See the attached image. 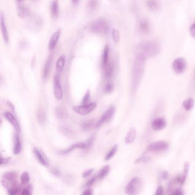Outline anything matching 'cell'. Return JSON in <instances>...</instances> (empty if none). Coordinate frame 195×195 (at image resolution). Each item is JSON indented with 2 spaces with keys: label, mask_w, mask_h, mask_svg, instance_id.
<instances>
[{
  "label": "cell",
  "mask_w": 195,
  "mask_h": 195,
  "mask_svg": "<svg viewBox=\"0 0 195 195\" xmlns=\"http://www.w3.org/2000/svg\"><path fill=\"white\" fill-rule=\"evenodd\" d=\"M146 58L142 55L136 53V57L133 62L131 89L132 91L135 93L139 85L140 84L141 79L145 71V63Z\"/></svg>",
  "instance_id": "1"
},
{
  "label": "cell",
  "mask_w": 195,
  "mask_h": 195,
  "mask_svg": "<svg viewBox=\"0 0 195 195\" xmlns=\"http://www.w3.org/2000/svg\"><path fill=\"white\" fill-rule=\"evenodd\" d=\"M160 51V45L158 41L154 40L141 42L137 46V53L142 55L145 58L154 57Z\"/></svg>",
  "instance_id": "2"
},
{
  "label": "cell",
  "mask_w": 195,
  "mask_h": 195,
  "mask_svg": "<svg viewBox=\"0 0 195 195\" xmlns=\"http://www.w3.org/2000/svg\"><path fill=\"white\" fill-rule=\"evenodd\" d=\"M89 29L94 33L106 34L109 30V25L107 20L99 18L92 22L89 26Z\"/></svg>",
  "instance_id": "3"
},
{
  "label": "cell",
  "mask_w": 195,
  "mask_h": 195,
  "mask_svg": "<svg viewBox=\"0 0 195 195\" xmlns=\"http://www.w3.org/2000/svg\"><path fill=\"white\" fill-rule=\"evenodd\" d=\"M142 187V183L141 179L137 177H135L127 184L125 188V192L128 195H135L140 192Z\"/></svg>",
  "instance_id": "4"
},
{
  "label": "cell",
  "mask_w": 195,
  "mask_h": 195,
  "mask_svg": "<svg viewBox=\"0 0 195 195\" xmlns=\"http://www.w3.org/2000/svg\"><path fill=\"white\" fill-rule=\"evenodd\" d=\"M96 107L97 104L96 103H91L89 104H83L79 106H75L73 107V109L79 115L85 116L94 111Z\"/></svg>",
  "instance_id": "5"
},
{
  "label": "cell",
  "mask_w": 195,
  "mask_h": 195,
  "mask_svg": "<svg viewBox=\"0 0 195 195\" xmlns=\"http://www.w3.org/2000/svg\"><path fill=\"white\" fill-rule=\"evenodd\" d=\"M115 111L116 109L114 106H111L109 108H108L107 111L104 112L102 116L101 117L99 120L96 123L95 125L96 128H99L103 125L110 120L115 115Z\"/></svg>",
  "instance_id": "6"
},
{
  "label": "cell",
  "mask_w": 195,
  "mask_h": 195,
  "mask_svg": "<svg viewBox=\"0 0 195 195\" xmlns=\"http://www.w3.org/2000/svg\"><path fill=\"white\" fill-rule=\"evenodd\" d=\"M168 147L169 144L166 141H156L150 144L147 148V150L152 152H158L166 150Z\"/></svg>",
  "instance_id": "7"
},
{
  "label": "cell",
  "mask_w": 195,
  "mask_h": 195,
  "mask_svg": "<svg viewBox=\"0 0 195 195\" xmlns=\"http://www.w3.org/2000/svg\"><path fill=\"white\" fill-rule=\"evenodd\" d=\"M172 68L176 73H183L187 68L186 61L184 58L181 57L175 59L172 63Z\"/></svg>",
  "instance_id": "8"
},
{
  "label": "cell",
  "mask_w": 195,
  "mask_h": 195,
  "mask_svg": "<svg viewBox=\"0 0 195 195\" xmlns=\"http://www.w3.org/2000/svg\"><path fill=\"white\" fill-rule=\"evenodd\" d=\"M53 89L54 95L57 100H61L63 97V92L60 81V78L58 75L54 76L53 79Z\"/></svg>",
  "instance_id": "9"
},
{
  "label": "cell",
  "mask_w": 195,
  "mask_h": 195,
  "mask_svg": "<svg viewBox=\"0 0 195 195\" xmlns=\"http://www.w3.org/2000/svg\"><path fill=\"white\" fill-rule=\"evenodd\" d=\"M33 154L34 156L43 166L48 167L49 165V162L48 158L46 156L45 154L42 150L35 148L33 149Z\"/></svg>",
  "instance_id": "10"
},
{
  "label": "cell",
  "mask_w": 195,
  "mask_h": 195,
  "mask_svg": "<svg viewBox=\"0 0 195 195\" xmlns=\"http://www.w3.org/2000/svg\"><path fill=\"white\" fill-rule=\"evenodd\" d=\"M4 116L9 123L12 125L16 132L20 133L21 132L20 125L17 119L13 116L12 113L9 112H5L4 113Z\"/></svg>",
  "instance_id": "11"
},
{
  "label": "cell",
  "mask_w": 195,
  "mask_h": 195,
  "mask_svg": "<svg viewBox=\"0 0 195 195\" xmlns=\"http://www.w3.org/2000/svg\"><path fill=\"white\" fill-rule=\"evenodd\" d=\"M138 31L142 35L149 34L150 32V24L149 21L146 18H142L138 22Z\"/></svg>",
  "instance_id": "12"
},
{
  "label": "cell",
  "mask_w": 195,
  "mask_h": 195,
  "mask_svg": "<svg viewBox=\"0 0 195 195\" xmlns=\"http://www.w3.org/2000/svg\"><path fill=\"white\" fill-rule=\"evenodd\" d=\"M43 25V21L41 18L38 16L32 17L28 22V26L30 28L37 30L40 29Z\"/></svg>",
  "instance_id": "13"
},
{
  "label": "cell",
  "mask_w": 195,
  "mask_h": 195,
  "mask_svg": "<svg viewBox=\"0 0 195 195\" xmlns=\"http://www.w3.org/2000/svg\"><path fill=\"white\" fill-rule=\"evenodd\" d=\"M86 147V144L85 142H79L73 144L72 145H71L69 148H68L65 150H60L58 151V154H70L72 151L75 150L76 149H81V150H85Z\"/></svg>",
  "instance_id": "14"
},
{
  "label": "cell",
  "mask_w": 195,
  "mask_h": 195,
  "mask_svg": "<svg viewBox=\"0 0 195 195\" xmlns=\"http://www.w3.org/2000/svg\"><path fill=\"white\" fill-rule=\"evenodd\" d=\"M166 125V120L163 118H156L152 123V128L154 131H160L164 128Z\"/></svg>",
  "instance_id": "15"
},
{
  "label": "cell",
  "mask_w": 195,
  "mask_h": 195,
  "mask_svg": "<svg viewBox=\"0 0 195 195\" xmlns=\"http://www.w3.org/2000/svg\"><path fill=\"white\" fill-rule=\"evenodd\" d=\"M61 29H58L57 31H56L52 37L50 38L49 45H48V49L49 50H52L54 49L58 42V40L60 37L61 35Z\"/></svg>",
  "instance_id": "16"
},
{
  "label": "cell",
  "mask_w": 195,
  "mask_h": 195,
  "mask_svg": "<svg viewBox=\"0 0 195 195\" xmlns=\"http://www.w3.org/2000/svg\"><path fill=\"white\" fill-rule=\"evenodd\" d=\"M52 60H53V56L52 55H50L47 58L45 63L44 64V68H43V72H42V78L45 80L48 79L49 77L52 64Z\"/></svg>",
  "instance_id": "17"
},
{
  "label": "cell",
  "mask_w": 195,
  "mask_h": 195,
  "mask_svg": "<svg viewBox=\"0 0 195 195\" xmlns=\"http://www.w3.org/2000/svg\"><path fill=\"white\" fill-rule=\"evenodd\" d=\"M0 25H1V30L2 35L3 36L4 40L6 43H8L9 41L8 33L6 28L4 16L2 13L1 14V16H0Z\"/></svg>",
  "instance_id": "18"
},
{
  "label": "cell",
  "mask_w": 195,
  "mask_h": 195,
  "mask_svg": "<svg viewBox=\"0 0 195 195\" xmlns=\"http://www.w3.org/2000/svg\"><path fill=\"white\" fill-rule=\"evenodd\" d=\"M14 146H13V154L17 155L20 154L21 150V142L20 137L18 135V132H16L14 134Z\"/></svg>",
  "instance_id": "19"
},
{
  "label": "cell",
  "mask_w": 195,
  "mask_h": 195,
  "mask_svg": "<svg viewBox=\"0 0 195 195\" xmlns=\"http://www.w3.org/2000/svg\"><path fill=\"white\" fill-rule=\"evenodd\" d=\"M17 13L18 16L21 18H26L30 16L29 9L25 5H20L17 7Z\"/></svg>",
  "instance_id": "20"
},
{
  "label": "cell",
  "mask_w": 195,
  "mask_h": 195,
  "mask_svg": "<svg viewBox=\"0 0 195 195\" xmlns=\"http://www.w3.org/2000/svg\"><path fill=\"white\" fill-rule=\"evenodd\" d=\"M50 10L52 16L54 20H56L59 14V3L58 0H53L52 2Z\"/></svg>",
  "instance_id": "21"
},
{
  "label": "cell",
  "mask_w": 195,
  "mask_h": 195,
  "mask_svg": "<svg viewBox=\"0 0 195 195\" xmlns=\"http://www.w3.org/2000/svg\"><path fill=\"white\" fill-rule=\"evenodd\" d=\"M104 69V76L107 79H111L114 74L115 67L112 63H109L103 68Z\"/></svg>",
  "instance_id": "22"
},
{
  "label": "cell",
  "mask_w": 195,
  "mask_h": 195,
  "mask_svg": "<svg viewBox=\"0 0 195 195\" xmlns=\"http://www.w3.org/2000/svg\"><path fill=\"white\" fill-rule=\"evenodd\" d=\"M136 130L135 129H131L126 136L125 139V143L127 144L132 143L133 141H135V140L136 138Z\"/></svg>",
  "instance_id": "23"
},
{
  "label": "cell",
  "mask_w": 195,
  "mask_h": 195,
  "mask_svg": "<svg viewBox=\"0 0 195 195\" xmlns=\"http://www.w3.org/2000/svg\"><path fill=\"white\" fill-rule=\"evenodd\" d=\"M95 121L93 119L85 121L80 125V128L84 131H89L91 130L93 128V127L95 126Z\"/></svg>",
  "instance_id": "24"
},
{
  "label": "cell",
  "mask_w": 195,
  "mask_h": 195,
  "mask_svg": "<svg viewBox=\"0 0 195 195\" xmlns=\"http://www.w3.org/2000/svg\"><path fill=\"white\" fill-rule=\"evenodd\" d=\"M65 64V56L64 55H61L58 58L56 62V70L58 73L62 72Z\"/></svg>",
  "instance_id": "25"
},
{
  "label": "cell",
  "mask_w": 195,
  "mask_h": 195,
  "mask_svg": "<svg viewBox=\"0 0 195 195\" xmlns=\"http://www.w3.org/2000/svg\"><path fill=\"white\" fill-rule=\"evenodd\" d=\"M56 116L60 119H64L68 117V112L67 110L62 107H57L55 111Z\"/></svg>",
  "instance_id": "26"
},
{
  "label": "cell",
  "mask_w": 195,
  "mask_h": 195,
  "mask_svg": "<svg viewBox=\"0 0 195 195\" xmlns=\"http://www.w3.org/2000/svg\"><path fill=\"white\" fill-rule=\"evenodd\" d=\"M60 131L63 135L68 137H73L75 136V133L73 130L67 127L61 126L60 127Z\"/></svg>",
  "instance_id": "27"
},
{
  "label": "cell",
  "mask_w": 195,
  "mask_h": 195,
  "mask_svg": "<svg viewBox=\"0 0 195 195\" xmlns=\"http://www.w3.org/2000/svg\"><path fill=\"white\" fill-rule=\"evenodd\" d=\"M118 149H119V145L117 144L113 145L112 146V148L108 151V153L106 154V156L105 157V160L109 161V160H111L112 158H113V156L116 154Z\"/></svg>",
  "instance_id": "28"
},
{
  "label": "cell",
  "mask_w": 195,
  "mask_h": 195,
  "mask_svg": "<svg viewBox=\"0 0 195 195\" xmlns=\"http://www.w3.org/2000/svg\"><path fill=\"white\" fill-rule=\"evenodd\" d=\"M109 46L108 45H106L104 47L103 53L102 56V67L104 68L108 63L109 59Z\"/></svg>",
  "instance_id": "29"
},
{
  "label": "cell",
  "mask_w": 195,
  "mask_h": 195,
  "mask_svg": "<svg viewBox=\"0 0 195 195\" xmlns=\"http://www.w3.org/2000/svg\"><path fill=\"white\" fill-rule=\"evenodd\" d=\"M148 8L152 11L158 10L160 8V5L157 0H148L146 2Z\"/></svg>",
  "instance_id": "30"
},
{
  "label": "cell",
  "mask_w": 195,
  "mask_h": 195,
  "mask_svg": "<svg viewBox=\"0 0 195 195\" xmlns=\"http://www.w3.org/2000/svg\"><path fill=\"white\" fill-rule=\"evenodd\" d=\"M109 170H110V166H103V168L100 170L99 174H97L98 178H99L100 180H102L105 178L108 175L109 172Z\"/></svg>",
  "instance_id": "31"
},
{
  "label": "cell",
  "mask_w": 195,
  "mask_h": 195,
  "mask_svg": "<svg viewBox=\"0 0 195 195\" xmlns=\"http://www.w3.org/2000/svg\"><path fill=\"white\" fill-rule=\"evenodd\" d=\"M194 104H195L194 100L192 98H189L188 100H185L183 102V105L186 111H190L193 107Z\"/></svg>",
  "instance_id": "32"
},
{
  "label": "cell",
  "mask_w": 195,
  "mask_h": 195,
  "mask_svg": "<svg viewBox=\"0 0 195 195\" xmlns=\"http://www.w3.org/2000/svg\"><path fill=\"white\" fill-rule=\"evenodd\" d=\"M21 190V188L19 187L17 184L13 185V186L10 187L9 189H8V193L9 195H17L18 193H20Z\"/></svg>",
  "instance_id": "33"
},
{
  "label": "cell",
  "mask_w": 195,
  "mask_h": 195,
  "mask_svg": "<svg viewBox=\"0 0 195 195\" xmlns=\"http://www.w3.org/2000/svg\"><path fill=\"white\" fill-rule=\"evenodd\" d=\"M99 5L98 0H89L88 3V10L92 12L97 9Z\"/></svg>",
  "instance_id": "34"
},
{
  "label": "cell",
  "mask_w": 195,
  "mask_h": 195,
  "mask_svg": "<svg viewBox=\"0 0 195 195\" xmlns=\"http://www.w3.org/2000/svg\"><path fill=\"white\" fill-rule=\"evenodd\" d=\"M37 119L40 124H45L46 121L45 113L44 111L39 110L37 112Z\"/></svg>",
  "instance_id": "35"
},
{
  "label": "cell",
  "mask_w": 195,
  "mask_h": 195,
  "mask_svg": "<svg viewBox=\"0 0 195 195\" xmlns=\"http://www.w3.org/2000/svg\"><path fill=\"white\" fill-rule=\"evenodd\" d=\"M189 165L188 162H185L184 164V172L182 176V180H181V185H183L184 183H185L186 178H187V176L188 174V172H189Z\"/></svg>",
  "instance_id": "36"
},
{
  "label": "cell",
  "mask_w": 195,
  "mask_h": 195,
  "mask_svg": "<svg viewBox=\"0 0 195 195\" xmlns=\"http://www.w3.org/2000/svg\"><path fill=\"white\" fill-rule=\"evenodd\" d=\"M21 183L23 184H27L30 181V175L28 172H24L21 174L20 177Z\"/></svg>",
  "instance_id": "37"
},
{
  "label": "cell",
  "mask_w": 195,
  "mask_h": 195,
  "mask_svg": "<svg viewBox=\"0 0 195 195\" xmlns=\"http://www.w3.org/2000/svg\"><path fill=\"white\" fill-rule=\"evenodd\" d=\"M114 90V84L111 82H108L105 84L104 88V92L105 93H110Z\"/></svg>",
  "instance_id": "38"
},
{
  "label": "cell",
  "mask_w": 195,
  "mask_h": 195,
  "mask_svg": "<svg viewBox=\"0 0 195 195\" xmlns=\"http://www.w3.org/2000/svg\"><path fill=\"white\" fill-rule=\"evenodd\" d=\"M112 38L115 43H118L120 41V33L119 30L116 29H113L112 30Z\"/></svg>",
  "instance_id": "39"
},
{
  "label": "cell",
  "mask_w": 195,
  "mask_h": 195,
  "mask_svg": "<svg viewBox=\"0 0 195 195\" xmlns=\"http://www.w3.org/2000/svg\"><path fill=\"white\" fill-rule=\"evenodd\" d=\"M95 139V135L91 136V137H89V138L88 139L87 141L85 142L86 147H85V150H88L91 148L92 145H93V142H94Z\"/></svg>",
  "instance_id": "40"
},
{
  "label": "cell",
  "mask_w": 195,
  "mask_h": 195,
  "mask_svg": "<svg viewBox=\"0 0 195 195\" xmlns=\"http://www.w3.org/2000/svg\"><path fill=\"white\" fill-rule=\"evenodd\" d=\"M98 178L97 176H93V177H92L91 178H89L87 183L85 184L84 187H89L92 186L94 183H95L96 180Z\"/></svg>",
  "instance_id": "41"
},
{
  "label": "cell",
  "mask_w": 195,
  "mask_h": 195,
  "mask_svg": "<svg viewBox=\"0 0 195 195\" xmlns=\"http://www.w3.org/2000/svg\"><path fill=\"white\" fill-rule=\"evenodd\" d=\"M90 96H91V91H90V89H88L83 98V100L81 101L82 104H88L89 99H90Z\"/></svg>",
  "instance_id": "42"
},
{
  "label": "cell",
  "mask_w": 195,
  "mask_h": 195,
  "mask_svg": "<svg viewBox=\"0 0 195 195\" xmlns=\"http://www.w3.org/2000/svg\"><path fill=\"white\" fill-rule=\"evenodd\" d=\"M50 172L52 174L54 175V176H56L57 177H60L61 175V172L56 168H52L50 169Z\"/></svg>",
  "instance_id": "43"
},
{
  "label": "cell",
  "mask_w": 195,
  "mask_h": 195,
  "mask_svg": "<svg viewBox=\"0 0 195 195\" xmlns=\"http://www.w3.org/2000/svg\"><path fill=\"white\" fill-rule=\"evenodd\" d=\"M32 193V188L30 185H29L28 187L24 188L22 191H21V195H30Z\"/></svg>",
  "instance_id": "44"
},
{
  "label": "cell",
  "mask_w": 195,
  "mask_h": 195,
  "mask_svg": "<svg viewBox=\"0 0 195 195\" xmlns=\"http://www.w3.org/2000/svg\"><path fill=\"white\" fill-rule=\"evenodd\" d=\"M94 170H95L94 168H91V169H88L87 170H85L83 174H82V177L83 178H87L89 176H90L91 175Z\"/></svg>",
  "instance_id": "45"
},
{
  "label": "cell",
  "mask_w": 195,
  "mask_h": 195,
  "mask_svg": "<svg viewBox=\"0 0 195 195\" xmlns=\"http://www.w3.org/2000/svg\"><path fill=\"white\" fill-rule=\"evenodd\" d=\"M150 158L149 157H146V156H141L140 158H137L135 162L136 163H138L140 162H147L150 160Z\"/></svg>",
  "instance_id": "46"
},
{
  "label": "cell",
  "mask_w": 195,
  "mask_h": 195,
  "mask_svg": "<svg viewBox=\"0 0 195 195\" xmlns=\"http://www.w3.org/2000/svg\"><path fill=\"white\" fill-rule=\"evenodd\" d=\"M10 160V158H3L2 156L1 158V165L2 166L4 164H6L7 163H8Z\"/></svg>",
  "instance_id": "47"
},
{
  "label": "cell",
  "mask_w": 195,
  "mask_h": 195,
  "mask_svg": "<svg viewBox=\"0 0 195 195\" xmlns=\"http://www.w3.org/2000/svg\"><path fill=\"white\" fill-rule=\"evenodd\" d=\"M190 34L193 38H195V23L192 24L190 28Z\"/></svg>",
  "instance_id": "48"
},
{
  "label": "cell",
  "mask_w": 195,
  "mask_h": 195,
  "mask_svg": "<svg viewBox=\"0 0 195 195\" xmlns=\"http://www.w3.org/2000/svg\"><path fill=\"white\" fill-rule=\"evenodd\" d=\"M163 192H164V191H163V188H162L161 185H160V186L158 187V188H157V190H156V192L155 195H162L163 194Z\"/></svg>",
  "instance_id": "49"
},
{
  "label": "cell",
  "mask_w": 195,
  "mask_h": 195,
  "mask_svg": "<svg viewBox=\"0 0 195 195\" xmlns=\"http://www.w3.org/2000/svg\"><path fill=\"white\" fill-rule=\"evenodd\" d=\"M172 194L174 195H181L184 194V192L182 190H181L180 189H175L172 192Z\"/></svg>",
  "instance_id": "50"
},
{
  "label": "cell",
  "mask_w": 195,
  "mask_h": 195,
  "mask_svg": "<svg viewBox=\"0 0 195 195\" xmlns=\"http://www.w3.org/2000/svg\"><path fill=\"white\" fill-rule=\"evenodd\" d=\"M92 194H93V192H92V190L91 189H87V190H85L82 193V195H91Z\"/></svg>",
  "instance_id": "51"
},
{
  "label": "cell",
  "mask_w": 195,
  "mask_h": 195,
  "mask_svg": "<svg viewBox=\"0 0 195 195\" xmlns=\"http://www.w3.org/2000/svg\"><path fill=\"white\" fill-rule=\"evenodd\" d=\"M7 105H8L9 107L10 108V109H11L12 111H14V105H13L10 101H7Z\"/></svg>",
  "instance_id": "52"
},
{
  "label": "cell",
  "mask_w": 195,
  "mask_h": 195,
  "mask_svg": "<svg viewBox=\"0 0 195 195\" xmlns=\"http://www.w3.org/2000/svg\"><path fill=\"white\" fill-rule=\"evenodd\" d=\"M168 172H163L162 175V178L164 180H166V178H168Z\"/></svg>",
  "instance_id": "53"
},
{
  "label": "cell",
  "mask_w": 195,
  "mask_h": 195,
  "mask_svg": "<svg viewBox=\"0 0 195 195\" xmlns=\"http://www.w3.org/2000/svg\"><path fill=\"white\" fill-rule=\"evenodd\" d=\"M72 2H73V4H79L80 0H72Z\"/></svg>",
  "instance_id": "54"
},
{
  "label": "cell",
  "mask_w": 195,
  "mask_h": 195,
  "mask_svg": "<svg viewBox=\"0 0 195 195\" xmlns=\"http://www.w3.org/2000/svg\"><path fill=\"white\" fill-rule=\"evenodd\" d=\"M18 1H21L22 0H18Z\"/></svg>",
  "instance_id": "55"
}]
</instances>
